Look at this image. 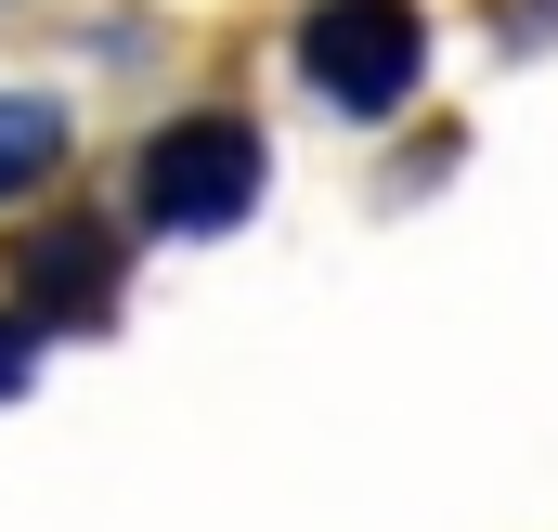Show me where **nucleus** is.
I'll use <instances>...</instances> for the list:
<instances>
[{"mask_svg": "<svg viewBox=\"0 0 558 532\" xmlns=\"http://www.w3.org/2000/svg\"><path fill=\"white\" fill-rule=\"evenodd\" d=\"M131 195H143L156 234H221V221L260 208V131L247 118H169V131L143 143Z\"/></svg>", "mask_w": 558, "mask_h": 532, "instance_id": "2", "label": "nucleus"}, {"mask_svg": "<svg viewBox=\"0 0 558 532\" xmlns=\"http://www.w3.org/2000/svg\"><path fill=\"white\" fill-rule=\"evenodd\" d=\"M105 299H118V234H105V221H52V234H26V312L92 325Z\"/></svg>", "mask_w": 558, "mask_h": 532, "instance_id": "3", "label": "nucleus"}, {"mask_svg": "<svg viewBox=\"0 0 558 532\" xmlns=\"http://www.w3.org/2000/svg\"><path fill=\"white\" fill-rule=\"evenodd\" d=\"M26 364H39V325H26V312H0V402L26 390Z\"/></svg>", "mask_w": 558, "mask_h": 532, "instance_id": "5", "label": "nucleus"}, {"mask_svg": "<svg viewBox=\"0 0 558 532\" xmlns=\"http://www.w3.org/2000/svg\"><path fill=\"white\" fill-rule=\"evenodd\" d=\"M65 105H52V92H0V208H13V195H39V182H52V169H65Z\"/></svg>", "mask_w": 558, "mask_h": 532, "instance_id": "4", "label": "nucleus"}, {"mask_svg": "<svg viewBox=\"0 0 558 532\" xmlns=\"http://www.w3.org/2000/svg\"><path fill=\"white\" fill-rule=\"evenodd\" d=\"M299 78H312L338 118H390V105H416V78H428L416 0H312V13H299Z\"/></svg>", "mask_w": 558, "mask_h": 532, "instance_id": "1", "label": "nucleus"}]
</instances>
